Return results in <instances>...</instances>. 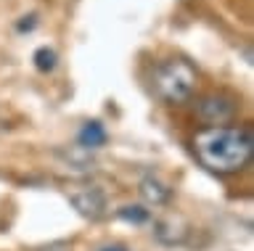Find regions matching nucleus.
I'll return each mask as SVG.
<instances>
[{
	"instance_id": "1",
	"label": "nucleus",
	"mask_w": 254,
	"mask_h": 251,
	"mask_svg": "<svg viewBox=\"0 0 254 251\" xmlns=\"http://www.w3.org/2000/svg\"><path fill=\"white\" fill-rule=\"evenodd\" d=\"M193 151L206 169L217 175H236L254 156V132L249 124L204 127L193 138Z\"/></svg>"
},
{
	"instance_id": "2",
	"label": "nucleus",
	"mask_w": 254,
	"mask_h": 251,
	"mask_svg": "<svg viewBox=\"0 0 254 251\" xmlns=\"http://www.w3.org/2000/svg\"><path fill=\"white\" fill-rule=\"evenodd\" d=\"M156 96L170 106H183L193 98L196 85H198V74L196 69L183 58H162L154 66L151 74Z\"/></svg>"
},
{
	"instance_id": "3",
	"label": "nucleus",
	"mask_w": 254,
	"mask_h": 251,
	"mask_svg": "<svg viewBox=\"0 0 254 251\" xmlns=\"http://www.w3.org/2000/svg\"><path fill=\"white\" fill-rule=\"evenodd\" d=\"M193 111H196V119L204 127H222V124H228L238 114V98L225 90L206 93V96L196 100Z\"/></svg>"
},
{
	"instance_id": "4",
	"label": "nucleus",
	"mask_w": 254,
	"mask_h": 251,
	"mask_svg": "<svg viewBox=\"0 0 254 251\" xmlns=\"http://www.w3.org/2000/svg\"><path fill=\"white\" fill-rule=\"evenodd\" d=\"M69 201L82 217L87 219H101L106 217L109 211V201H106V193L95 185H74L69 188Z\"/></svg>"
},
{
	"instance_id": "5",
	"label": "nucleus",
	"mask_w": 254,
	"mask_h": 251,
	"mask_svg": "<svg viewBox=\"0 0 254 251\" xmlns=\"http://www.w3.org/2000/svg\"><path fill=\"white\" fill-rule=\"evenodd\" d=\"M106 130H103L101 122H87L82 130H79V146L82 148H101L106 143Z\"/></svg>"
},
{
	"instance_id": "6",
	"label": "nucleus",
	"mask_w": 254,
	"mask_h": 251,
	"mask_svg": "<svg viewBox=\"0 0 254 251\" xmlns=\"http://www.w3.org/2000/svg\"><path fill=\"white\" fill-rule=\"evenodd\" d=\"M140 196H143L148 203H164V201H170L172 191H170V188H164L159 180L146 177V180L140 183Z\"/></svg>"
},
{
	"instance_id": "7",
	"label": "nucleus",
	"mask_w": 254,
	"mask_h": 251,
	"mask_svg": "<svg viewBox=\"0 0 254 251\" xmlns=\"http://www.w3.org/2000/svg\"><path fill=\"white\" fill-rule=\"evenodd\" d=\"M56 50L53 48H37L35 50V66L40 69V72H53L56 69Z\"/></svg>"
},
{
	"instance_id": "8",
	"label": "nucleus",
	"mask_w": 254,
	"mask_h": 251,
	"mask_svg": "<svg viewBox=\"0 0 254 251\" xmlns=\"http://www.w3.org/2000/svg\"><path fill=\"white\" fill-rule=\"evenodd\" d=\"M119 217L127 219V222L143 225L148 219V209H143V206H122V209H119Z\"/></svg>"
},
{
	"instance_id": "9",
	"label": "nucleus",
	"mask_w": 254,
	"mask_h": 251,
	"mask_svg": "<svg viewBox=\"0 0 254 251\" xmlns=\"http://www.w3.org/2000/svg\"><path fill=\"white\" fill-rule=\"evenodd\" d=\"M27 21H19V32H24V29H32L35 27V16H24Z\"/></svg>"
},
{
	"instance_id": "10",
	"label": "nucleus",
	"mask_w": 254,
	"mask_h": 251,
	"mask_svg": "<svg viewBox=\"0 0 254 251\" xmlns=\"http://www.w3.org/2000/svg\"><path fill=\"white\" fill-rule=\"evenodd\" d=\"M98 251H127L125 246H103V249H98Z\"/></svg>"
}]
</instances>
